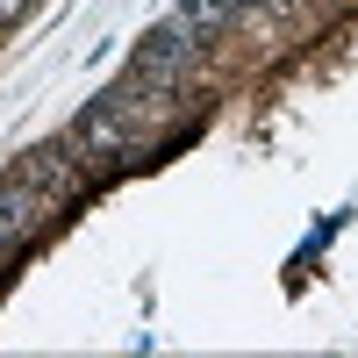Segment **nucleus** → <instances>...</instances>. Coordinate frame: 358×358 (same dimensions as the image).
<instances>
[{"label": "nucleus", "mask_w": 358, "mask_h": 358, "mask_svg": "<svg viewBox=\"0 0 358 358\" xmlns=\"http://www.w3.org/2000/svg\"><path fill=\"white\" fill-rule=\"evenodd\" d=\"M179 22H187L201 43H215L229 22H244V8H236V0H179Z\"/></svg>", "instance_id": "3"}, {"label": "nucleus", "mask_w": 358, "mask_h": 358, "mask_svg": "<svg viewBox=\"0 0 358 358\" xmlns=\"http://www.w3.org/2000/svg\"><path fill=\"white\" fill-rule=\"evenodd\" d=\"M22 15H29V0H0V29H15Z\"/></svg>", "instance_id": "4"}, {"label": "nucleus", "mask_w": 358, "mask_h": 358, "mask_svg": "<svg viewBox=\"0 0 358 358\" xmlns=\"http://www.w3.org/2000/svg\"><path fill=\"white\" fill-rule=\"evenodd\" d=\"M194 65H201V36L187 22H158V29H143V43L129 57V72L136 79H151V86H194Z\"/></svg>", "instance_id": "1"}, {"label": "nucleus", "mask_w": 358, "mask_h": 358, "mask_svg": "<svg viewBox=\"0 0 358 358\" xmlns=\"http://www.w3.org/2000/svg\"><path fill=\"white\" fill-rule=\"evenodd\" d=\"M43 215H57V201L36 194L29 179H8V187H0V265H8V258L29 244V236L43 229Z\"/></svg>", "instance_id": "2"}]
</instances>
